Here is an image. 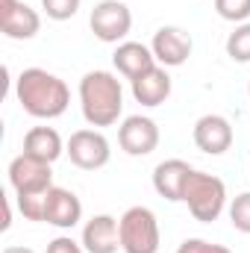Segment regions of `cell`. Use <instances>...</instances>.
I'll return each mask as SVG.
<instances>
[{"label":"cell","mask_w":250,"mask_h":253,"mask_svg":"<svg viewBox=\"0 0 250 253\" xmlns=\"http://www.w3.org/2000/svg\"><path fill=\"white\" fill-rule=\"evenodd\" d=\"M15 97L21 109L39 121H53L68 112L71 91L56 74L44 68H24L15 80Z\"/></svg>","instance_id":"6da1fadb"},{"label":"cell","mask_w":250,"mask_h":253,"mask_svg":"<svg viewBox=\"0 0 250 253\" xmlns=\"http://www.w3.org/2000/svg\"><path fill=\"white\" fill-rule=\"evenodd\" d=\"M80 109L88 126H112L124 112V88L112 71H88L80 80Z\"/></svg>","instance_id":"7a4b0ae2"},{"label":"cell","mask_w":250,"mask_h":253,"mask_svg":"<svg viewBox=\"0 0 250 253\" xmlns=\"http://www.w3.org/2000/svg\"><path fill=\"white\" fill-rule=\"evenodd\" d=\"M183 203L188 206V212H191L194 221L212 224L227 209V186H224L221 177L191 168L186 186H183Z\"/></svg>","instance_id":"3957f363"},{"label":"cell","mask_w":250,"mask_h":253,"mask_svg":"<svg viewBox=\"0 0 250 253\" xmlns=\"http://www.w3.org/2000/svg\"><path fill=\"white\" fill-rule=\"evenodd\" d=\"M121 230V251L124 253H159L162 233L153 209L147 206H129L118 218Z\"/></svg>","instance_id":"277c9868"},{"label":"cell","mask_w":250,"mask_h":253,"mask_svg":"<svg viewBox=\"0 0 250 253\" xmlns=\"http://www.w3.org/2000/svg\"><path fill=\"white\" fill-rule=\"evenodd\" d=\"M65 153L71 156V162L83 171H100L109 165L112 159V147H109V138L100 132V129H77L71 132L68 144H65Z\"/></svg>","instance_id":"5b68a950"},{"label":"cell","mask_w":250,"mask_h":253,"mask_svg":"<svg viewBox=\"0 0 250 253\" xmlns=\"http://www.w3.org/2000/svg\"><path fill=\"white\" fill-rule=\"evenodd\" d=\"M88 27L94 39L106 44H121L132 30V12L121 0H100L88 15Z\"/></svg>","instance_id":"8992f818"},{"label":"cell","mask_w":250,"mask_h":253,"mask_svg":"<svg viewBox=\"0 0 250 253\" xmlns=\"http://www.w3.org/2000/svg\"><path fill=\"white\" fill-rule=\"evenodd\" d=\"M9 186L15 194H44L53 189L50 162H42L30 153H18L9 162Z\"/></svg>","instance_id":"52a82bcc"},{"label":"cell","mask_w":250,"mask_h":253,"mask_svg":"<svg viewBox=\"0 0 250 253\" xmlns=\"http://www.w3.org/2000/svg\"><path fill=\"white\" fill-rule=\"evenodd\" d=\"M118 144L129 156H147L159 147V126L147 115H129L118 126Z\"/></svg>","instance_id":"ba28073f"},{"label":"cell","mask_w":250,"mask_h":253,"mask_svg":"<svg viewBox=\"0 0 250 253\" xmlns=\"http://www.w3.org/2000/svg\"><path fill=\"white\" fill-rule=\"evenodd\" d=\"M0 30L12 42L36 39L42 30V15L21 0H0Z\"/></svg>","instance_id":"9c48e42d"},{"label":"cell","mask_w":250,"mask_h":253,"mask_svg":"<svg viewBox=\"0 0 250 253\" xmlns=\"http://www.w3.org/2000/svg\"><path fill=\"white\" fill-rule=\"evenodd\" d=\"M191 36H188L183 27H159L153 33V42H150V50L156 56V62L162 68H180L188 62L191 56Z\"/></svg>","instance_id":"30bf717a"},{"label":"cell","mask_w":250,"mask_h":253,"mask_svg":"<svg viewBox=\"0 0 250 253\" xmlns=\"http://www.w3.org/2000/svg\"><path fill=\"white\" fill-rule=\"evenodd\" d=\"M191 138H194L197 150H203L209 156H221L233 147V124L224 115H203L194 121Z\"/></svg>","instance_id":"8fae6325"},{"label":"cell","mask_w":250,"mask_h":253,"mask_svg":"<svg viewBox=\"0 0 250 253\" xmlns=\"http://www.w3.org/2000/svg\"><path fill=\"white\" fill-rule=\"evenodd\" d=\"M80 221H83V200L71 189L53 186L44 200V224H53L59 230H74Z\"/></svg>","instance_id":"7c38bea8"},{"label":"cell","mask_w":250,"mask_h":253,"mask_svg":"<svg viewBox=\"0 0 250 253\" xmlns=\"http://www.w3.org/2000/svg\"><path fill=\"white\" fill-rule=\"evenodd\" d=\"M83 248L85 253H115L121 248V230H118V218L112 215H94L85 221L83 227Z\"/></svg>","instance_id":"4fadbf2b"},{"label":"cell","mask_w":250,"mask_h":253,"mask_svg":"<svg viewBox=\"0 0 250 253\" xmlns=\"http://www.w3.org/2000/svg\"><path fill=\"white\" fill-rule=\"evenodd\" d=\"M171 88H174L171 74H168L162 65H156L153 71H147V74H141L138 80L129 83V91H132L135 103L150 106V109H153V106H162V103L171 97Z\"/></svg>","instance_id":"5bb4252c"},{"label":"cell","mask_w":250,"mask_h":253,"mask_svg":"<svg viewBox=\"0 0 250 253\" xmlns=\"http://www.w3.org/2000/svg\"><path fill=\"white\" fill-rule=\"evenodd\" d=\"M112 65L118 68L121 77H126L132 83L141 74L153 71L159 62H156V56H153V50L147 44H141V42H121L115 47V53H112Z\"/></svg>","instance_id":"9a60e30c"},{"label":"cell","mask_w":250,"mask_h":253,"mask_svg":"<svg viewBox=\"0 0 250 253\" xmlns=\"http://www.w3.org/2000/svg\"><path fill=\"white\" fill-rule=\"evenodd\" d=\"M188 174H191V165L183 159H165L153 168V189L159 197L177 203L183 200V186H186Z\"/></svg>","instance_id":"2e32d148"},{"label":"cell","mask_w":250,"mask_h":253,"mask_svg":"<svg viewBox=\"0 0 250 253\" xmlns=\"http://www.w3.org/2000/svg\"><path fill=\"white\" fill-rule=\"evenodd\" d=\"M24 153H30V156H36V159L53 165V162L65 153V141L53 126H33V129L24 135Z\"/></svg>","instance_id":"e0dca14e"},{"label":"cell","mask_w":250,"mask_h":253,"mask_svg":"<svg viewBox=\"0 0 250 253\" xmlns=\"http://www.w3.org/2000/svg\"><path fill=\"white\" fill-rule=\"evenodd\" d=\"M227 56L233 62H250V21L236 24V30L227 36Z\"/></svg>","instance_id":"ac0fdd59"},{"label":"cell","mask_w":250,"mask_h":253,"mask_svg":"<svg viewBox=\"0 0 250 253\" xmlns=\"http://www.w3.org/2000/svg\"><path fill=\"white\" fill-rule=\"evenodd\" d=\"M230 224H233V230L250 236V191H242L239 197H233V203H230Z\"/></svg>","instance_id":"d6986e66"},{"label":"cell","mask_w":250,"mask_h":253,"mask_svg":"<svg viewBox=\"0 0 250 253\" xmlns=\"http://www.w3.org/2000/svg\"><path fill=\"white\" fill-rule=\"evenodd\" d=\"M44 200H47V191L44 194H15L18 212L27 221H44Z\"/></svg>","instance_id":"ffe728a7"},{"label":"cell","mask_w":250,"mask_h":253,"mask_svg":"<svg viewBox=\"0 0 250 253\" xmlns=\"http://www.w3.org/2000/svg\"><path fill=\"white\" fill-rule=\"evenodd\" d=\"M215 12L230 24H245L250 18V0H215Z\"/></svg>","instance_id":"44dd1931"},{"label":"cell","mask_w":250,"mask_h":253,"mask_svg":"<svg viewBox=\"0 0 250 253\" xmlns=\"http://www.w3.org/2000/svg\"><path fill=\"white\" fill-rule=\"evenodd\" d=\"M83 0H42V9L50 21H68L80 12Z\"/></svg>","instance_id":"7402d4cb"},{"label":"cell","mask_w":250,"mask_h":253,"mask_svg":"<svg viewBox=\"0 0 250 253\" xmlns=\"http://www.w3.org/2000/svg\"><path fill=\"white\" fill-rule=\"evenodd\" d=\"M177 253H233L230 248H224V245H215V242H206V239H186Z\"/></svg>","instance_id":"603a6c76"},{"label":"cell","mask_w":250,"mask_h":253,"mask_svg":"<svg viewBox=\"0 0 250 253\" xmlns=\"http://www.w3.org/2000/svg\"><path fill=\"white\" fill-rule=\"evenodd\" d=\"M47 253H85L83 242H74L71 236H59L47 245Z\"/></svg>","instance_id":"cb8c5ba5"},{"label":"cell","mask_w":250,"mask_h":253,"mask_svg":"<svg viewBox=\"0 0 250 253\" xmlns=\"http://www.w3.org/2000/svg\"><path fill=\"white\" fill-rule=\"evenodd\" d=\"M3 206H6V215H3V224H0V230L6 233V230L12 227V200H9V197H3Z\"/></svg>","instance_id":"d4e9b609"},{"label":"cell","mask_w":250,"mask_h":253,"mask_svg":"<svg viewBox=\"0 0 250 253\" xmlns=\"http://www.w3.org/2000/svg\"><path fill=\"white\" fill-rule=\"evenodd\" d=\"M3 253H36L33 248H18V245H12V248H6Z\"/></svg>","instance_id":"484cf974"},{"label":"cell","mask_w":250,"mask_h":253,"mask_svg":"<svg viewBox=\"0 0 250 253\" xmlns=\"http://www.w3.org/2000/svg\"><path fill=\"white\" fill-rule=\"evenodd\" d=\"M248 97H250V83H248Z\"/></svg>","instance_id":"4316f807"}]
</instances>
